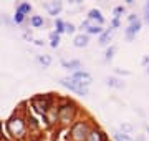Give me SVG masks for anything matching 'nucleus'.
Returning <instances> with one entry per match:
<instances>
[{"label":"nucleus","instance_id":"1","mask_svg":"<svg viewBox=\"0 0 149 141\" xmlns=\"http://www.w3.org/2000/svg\"><path fill=\"white\" fill-rule=\"evenodd\" d=\"M7 128H8V133L12 136H15V138H22V136L25 135V123H23V119L22 118H13L7 123Z\"/></svg>","mask_w":149,"mask_h":141},{"label":"nucleus","instance_id":"2","mask_svg":"<svg viewBox=\"0 0 149 141\" xmlns=\"http://www.w3.org/2000/svg\"><path fill=\"white\" fill-rule=\"evenodd\" d=\"M60 83H61L63 87L70 88L71 91L78 93V95H88V88H86V87H81L80 83H76L73 78H61V80H60Z\"/></svg>","mask_w":149,"mask_h":141},{"label":"nucleus","instance_id":"3","mask_svg":"<svg viewBox=\"0 0 149 141\" xmlns=\"http://www.w3.org/2000/svg\"><path fill=\"white\" fill-rule=\"evenodd\" d=\"M88 125L86 123H83V121H80V123H76V125L73 126V130H71V135H73V138L76 141H83L86 140V136H88Z\"/></svg>","mask_w":149,"mask_h":141},{"label":"nucleus","instance_id":"4","mask_svg":"<svg viewBox=\"0 0 149 141\" xmlns=\"http://www.w3.org/2000/svg\"><path fill=\"white\" fill-rule=\"evenodd\" d=\"M73 78L76 83H80L81 87H88L91 82H93V78H91V75L90 73H86V71H83V70H78V71H74L73 73Z\"/></svg>","mask_w":149,"mask_h":141},{"label":"nucleus","instance_id":"5","mask_svg":"<svg viewBox=\"0 0 149 141\" xmlns=\"http://www.w3.org/2000/svg\"><path fill=\"white\" fill-rule=\"evenodd\" d=\"M33 106L37 108L38 113H47L50 108V96H37L33 100Z\"/></svg>","mask_w":149,"mask_h":141},{"label":"nucleus","instance_id":"6","mask_svg":"<svg viewBox=\"0 0 149 141\" xmlns=\"http://www.w3.org/2000/svg\"><path fill=\"white\" fill-rule=\"evenodd\" d=\"M58 116L60 119L63 121V123H68V121H71L74 116V108H73V105H66V106H61L58 111Z\"/></svg>","mask_w":149,"mask_h":141},{"label":"nucleus","instance_id":"7","mask_svg":"<svg viewBox=\"0 0 149 141\" xmlns=\"http://www.w3.org/2000/svg\"><path fill=\"white\" fill-rule=\"evenodd\" d=\"M88 22H96L98 27H101L103 23H104V17L101 15L100 10L93 8V10H90V13H88Z\"/></svg>","mask_w":149,"mask_h":141},{"label":"nucleus","instance_id":"8","mask_svg":"<svg viewBox=\"0 0 149 141\" xmlns=\"http://www.w3.org/2000/svg\"><path fill=\"white\" fill-rule=\"evenodd\" d=\"M141 30V20H134V22H131V25H129L128 28H126V37H128V40H133L134 35Z\"/></svg>","mask_w":149,"mask_h":141},{"label":"nucleus","instance_id":"9","mask_svg":"<svg viewBox=\"0 0 149 141\" xmlns=\"http://www.w3.org/2000/svg\"><path fill=\"white\" fill-rule=\"evenodd\" d=\"M45 8L50 12V15H58L61 10V2H47Z\"/></svg>","mask_w":149,"mask_h":141},{"label":"nucleus","instance_id":"10","mask_svg":"<svg viewBox=\"0 0 149 141\" xmlns=\"http://www.w3.org/2000/svg\"><path fill=\"white\" fill-rule=\"evenodd\" d=\"M61 65L68 70H74L78 71V68H81V61L80 60H71V61H66V60H61Z\"/></svg>","mask_w":149,"mask_h":141},{"label":"nucleus","instance_id":"11","mask_svg":"<svg viewBox=\"0 0 149 141\" xmlns=\"http://www.w3.org/2000/svg\"><path fill=\"white\" fill-rule=\"evenodd\" d=\"M113 35H114V30H113V28H109V30H106V32H103L101 37H100V45H108L109 43V40L113 38Z\"/></svg>","mask_w":149,"mask_h":141},{"label":"nucleus","instance_id":"12","mask_svg":"<svg viewBox=\"0 0 149 141\" xmlns=\"http://www.w3.org/2000/svg\"><path fill=\"white\" fill-rule=\"evenodd\" d=\"M86 141H104V138H103V135L98 130H93V131H90V133H88Z\"/></svg>","mask_w":149,"mask_h":141},{"label":"nucleus","instance_id":"13","mask_svg":"<svg viewBox=\"0 0 149 141\" xmlns=\"http://www.w3.org/2000/svg\"><path fill=\"white\" fill-rule=\"evenodd\" d=\"M73 43H74V47H86L88 45V37L86 35H76Z\"/></svg>","mask_w":149,"mask_h":141},{"label":"nucleus","instance_id":"14","mask_svg":"<svg viewBox=\"0 0 149 141\" xmlns=\"http://www.w3.org/2000/svg\"><path fill=\"white\" fill-rule=\"evenodd\" d=\"M17 10L22 12V13L25 15V13H30V12H32V5H30V3H27V2H22L20 5L17 7Z\"/></svg>","mask_w":149,"mask_h":141},{"label":"nucleus","instance_id":"15","mask_svg":"<svg viewBox=\"0 0 149 141\" xmlns=\"http://www.w3.org/2000/svg\"><path fill=\"white\" fill-rule=\"evenodd\" d=\"M114 140L116 141H134L131 136L124 135V133H119V131H114Z\"/></svg>","mask_w":149,"mask_h":141},{"label":"nucleus","instance_id":"16","mask_svg":"<svg viewBox=\"0 0 149 141\" xmlns=\"http://www.w3.org/2000/svg\"><path fill=\"white\" fill-rule=\"evenodd\" d=\"M43 17H40V15H33L32 17V25L35 28H38V27H43Z\"/></svg>","mask_w":149,"mask_h":141},{"label":"nucleus","instance_id":"17","mask_svg":"<svg viewBox=\"0 0 149 141\" xmlns=\"http://www.w3.org/2000/svg\"><path fill=\"white\" fill-rule=\"evenodd\" d=\"M38 61H40L43 66H48L52 63V58H50L48 55H38Z\"/></svg>","mask_w":149,"mask_h":141},{"label":"nucleus","instance_id":"18","mask_svg":"<svg viewBox=\"0 0 149 141\" xmlns=\"http://www.w3.org/2000/svg\"><path fill=\"white\" fill-rule=\"evenodd\" d=\"M55 28H56V32H55V33H56V35H60L61 32H65V22L58 18V20L55 22Z\"/></svg>","mask_w":149,"mask_h":141},{"label":"nucleus","instance_id":"19","mask_svg":"<svg viewBox=\"0 0 149 141\" xmlns=\"http://www.w3.org/2000/svg\"><path fill=\"white\" fill-rule=\"evenodd\" d=\"M50 40H52V47H58V43H60V35H56V33H52V35H50Z\"/></svg>","mask_w":149,"mask_h":141},{"label":"nucleus","instance_id":"20","mask_svg":"<svg viewBox=\"0 0 149 141\" xmlns=\"http://www.w3.org/2000/svg\"><path fill=\"white\" fill-rule=\"evenodd\" d=\"M86 30H88V33H101L103 32V28L98 27V25H91V27H88Z\"/></svg>","mask_w":149,"mask_h":141},{"label":"nucleus","instance_id":"21","mask_svg":"<svg viewBox=\"0 0 149 141\" xmlns=\"http://www.w3.org/2000/svg\"><path fill=\"white\" fill-rule=\"evenodd\" d=\"M108 85H111V87H118V88H123V87H124L123 83H118L116 78H108Z\"/></svg>","mask_w":149,"mask_h":141},{"label":"nucleus","instance_id":"22","mask_svg":"<svg viewBox=\"0 0 149 141\" xmlns=\"http://www.w3.org/2000/svg\"><path fill=\"white\" fill-rule=\"evenodd\" d=\"M23 18H25V15H23L22 12H18V10H17L15 17H13V20H15L17 23H22V22H23Z\"/></svg>","mask_w":149,"mask_h":141},{"label":"nucleus","instance_id":"23","mask_svg":"<svg viewBox=\"0 0 149 141\" xmlns=\"http://www.w3.org/2000/svg\"><path fill=\"white\" fill-rule=\"evenodd\" d=\"M114 52H116V47H109V48L106 50V60H111Z\"/></svg>","mask_w":149,"mask_h":141},{"label":"nucleus","instance_id":"24","mask_svg":"<svg viewBox=\"0 0 149 141\" xmlns=\"http://www.w3.org/2000/svg\"><path fill=\"white\" fill-rule=\"evenodd\" d=\"M123 13H124V7H116V8H114V17H116V18H119Z\"/></svg>","mask_w":149,"mask_h":141},{"label":"nucleus","instance_id":"25","mask_svg":"<svg viewBox=\"0 0 149 141\" xmlns=\"http://www.w3.org/2000/svg\"><path fill=\"white\" fill-rule=\"evenodd\" d=\"M65 32L73 33L74 32V25H73V23H65Z\"/></svg>","mask_w":149,"mask_h":141},{"label":"nucleus","instance_id":"26","mask_svg":"<svg viewBox=\"0 0 149 141\" xmlns=\"http://www.w3.org/2000/svg\"><path fill=\"white\" fill-rule=\"evenodd\" d=\"M121 128H123V131H131V130H133V126H131V125H123Z\"/></svg>","mask_w":149,"mask_h":141},{"label":"nucleus","instance_id":"27","mask_svg":"<svg viewBox=\"0 0 149 141\" xmlns=\"http://www.w3.org/2000/svg\"><path fill=\"white\" fill-rule=\"evenodd\" d=\"M113 27H119V20H118V18L113 20Z\"/></svg>","mask_w":149,"mask_h":141},{"label":"nucleus","instance_id":"28","mask_svg":"<svg viewBox=\"0 0 149 141\" xmlns=\"http://www.w3.org/2000/svg\"><path fill=\"white\" fill-rule=\"evenodd\" d=\"M146 22H148V23H149V10H148V12H146Z\"/></svg>","mask_w":149,"mask_h":141},{"label":"nucleus","instance_id":"29","mask_svg":"<svg viewBox=\"0 0 149 141\" xmlns=\"http://www.w3.org/2000/svg\"><path fill=\"white\" fill-rule=\"evenodd\" d=\"M148 10H149V2L146 3V12H148Z\"/></svg>","mask_w":149,"mask_h":141}]
</instances>
